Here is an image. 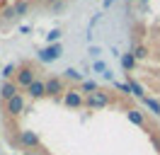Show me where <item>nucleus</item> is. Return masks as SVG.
Returning a JSON list of instances; mask_svg holds the SVG:
<instances>
[{
	"label": "nucleus",
	"mask_w": 160,
	"mask_h": 155,
	"mask_svg": "<svg viewBox=\"0 0 160 155\" xmlns=\"http://www.w3.org/2000/svg\"><path fill=\"white\" fill-rule=\"evenodd\" d=\"M109 104H112V95L107 90H97V92H90L85 97V107L88 109H104Z\"/></svg>",
	"instance_id": "nucleus-1"
},
{
	"label": "nucleus",
	"mask_w": 160,
	"mask_h": 155,
	"mask_svg": "<svg viewBox=\"0 0 160 155\" xmlns=\"http://www.w3.org/2000/svg\"><path fill=\"white\" fill-rule=\"evenodd\" d=\"M34 80H37V70H34L29 63H24V66L17 68V80H15V82H17V87L27 90V87H29Z\"/></svg>",
	"instance_id": "nucleus-2"
},
{
	"label": "nucleus",
	"mask_w": 160,
	"mask_h": 155,
	"mask_svg": "<svg viewBox=\"0 0 160 155\" xmlns=\"http://www.w3.org/2000/svg\"><path fill=\"white\" fill-rule=\"evenodd\" d=\"M61 53H63V46L61 44H49V46H44L37 51V58H39L41 63H53V61H58Z\"/></svg>",
	"instance_id": "nucleus-3"
},
{
	"label": "nucleus",
	"mask_w": 160,
	"mask_h": 155,
	"mask_svg": "<svg viewBox=\"0 0 160 155\" xmlns=\"http://www.w3.org/2000/svg\"><path fill=\"white\" fill-rule=\"evenodd\" d=\"M20 145L24 148V150H34V148H39V133L37 131H29V128H24V131H20Z\"/></svg>",
	"instance_id": "nucleus-4"
},
{
	"label": "nucleus",
	"mask_w": 160,
	"mask_h": 155,
	"mask_svg": "<svg viewBox=\"0 0 160 155\" xmlns=\"http://www.w3.org/2000/svg\"><path fill=\"white\" fill-rule=\"evenodd\" d=\"M24 107H27L24 97H22V95H15L12 99L5 102V114H8V116H20L22 112H24Z\"/></svg>",
	"instance_id": "nucleus-5"
},
{
	"label": "nucleus",
	"mask_w": 160,
	"mask_h": 155,
	"mask_svg": "<svg viewBox=\"0 0 160 155\" xmlns=\"http://www.w3.org/2000/svg\"><path fill=\"white\" fill-rule=\"evenodd\" d=\"M44 82H46V97H56V95H61V92L66 95V82H63V78L53 75V78H46Z\"/></svg>",
	"instance_id": "nucleus-6"
},
{
	"label": "nucleus",
	"mask_w": 160,
	"mask_h": 155,
	"mask_svg": "<svg viewBox=\"0 0 160 155\" xmlns=\"http://www.w3.org/2000/svg\"><path fill=\"white\" fill-rule=\"evenodd\" d=\"M63 104L70 107V109H78V107L85 104V97L80 90H66V95H63Z\"/></svg>",
	"instance_id": "nucleus-7"
},
{
	"label": "nucleus",
	"mask_w": 160,
	"mask_h": 155,
	"mask_svg": "<svg viewBox=\"0 0 160 155\" xmlns=\"http://www.w3.org/2000/svg\"><path fill=\"white\" fill-rule=\"evenodd\" d=\"M27 95L34 97V99H41V97H46V82L37 78V80H34V82L27 87Z\"/></svg>",
	"instance_id": "nucleus-8"
},
{
	"label": "nucleus",
	"mask_w": 160,
	"mask_h": 155,
	"mask_svg": "<svg viewBox=\"0 0 160 155\" xmlns=\"http://www.w3.org/2000/svg\"><path fill=\"white\" fill-rule=\"evenodd\" d=\"M15 95H20V87H17V82H12V80H5V82H2V87H0V97H2V102L12 99Z\"/></svg>",
	"instance_id": "nucleus-9"
},
{
	"label": "nucleus",
	"mask_w": 160,
	"mask_h": 155,
	"mask_svg": "<svg viewBox=\"0 0 160 155\" xmlns=\"http://www.w3.org/2000/svg\"><path fill=\"white\" fill-rule=\"evenodd\" d=\"M126 75H129V80H126V82H129V87H131V95L133 97H138V99H146V87L141 85L138 80H133V75H131V73H126Z\"/></svg>",
	"instance_id": "nucleus-10"
},
{
	"label": "nucleus",
	"mask_w": 160,
	"mask_h": 155,
	"mask_svg": "<svg viewBox=\"0 0 160 155\" xmlns=\"http://www.w3.org/2000/svg\"><path fill=\"white\" fill-rule=\"evenodd\" d=\"M126 116H129L131 124H136V126H146V114H143V112H138V109H129V112H126Z\"/></svg>",
	"instance_id": "nucleus-11"
},
{
	"label": "nucleus",
	"mask_w": 160,
	"mask_h": 155,
	"mask_svg": "<svg viewBox=\"0 0 160 155\" xmlns=\"http://www.w3.org/2000/svg\"><path fill=\"white\" fill-rule=\"evenodd\" d=\"M136 63H138V61H136V58H133V53H121V68H124V70H126V73H131V70H133V68H136Z\"/></svg>",
	"instance_id": "nucleus-12"
},
{
	"label": "nucleus",
	"mask_w": 160,
	"mask_h": 155,
	"mask_svg": "<svg viewBox=\"0 0 160 155\" xmlns=\"http://www.w3.org/2000/svg\"><path fill=\"white\" fill-rule=\"evenodd\" d=\"M131 53H133V58H136V61H146V58L150 56L148 46H143V44H136V46L131 48Z\"/></svg>",
	"instance_id": "nucleus-13"
},
{
	"label": "nucleus",
	"mask_w": 160,
	"mask_h": 155,
	"mask_svg": "<svg viewBox=\"0 0 160 155\" xmlns=\"http://www.w3.org/2000/svg\"><path fill=\"white\" fill-rule=\"evenodd\" d=\"M63 78H66V80H75V82H82V80H85L82 73L75 70V68H66V70H63Z\"/></svg>",
	"instance_id": "nucleus-14"
},
{
	"label": "nucleus",
	"mask_w": 160,
	"mask_h": 155,
	"mask_svg": "<svg viewBox=\"0 0 160 155\" xmlns=\"http://www.w3.org/2000/svg\"><path fill=\"white\" fill-rule=\"evenodd\" d=\"M12 8H15V15H17V17H20V15H27V12H29V0H17V2H15V5H12Z\"/></svg>",
	"instance_id": "nucleus-15"
},
{
	"label": "nucleus",
	"mask_w": 160,
	"mask_h": 155,
	"mask_svg": "<svg viewBox=\"0 0 160 155\" xmlns=\"http://www.w3.org/2000/svg\"><path fill=\"white\" fill-rule=\"evenodd\" d=\"M143 104L148 107V109H150L155 116H160V102L155 99V97H146V99H143Z\"/></svg>",
	"instance_id": "nucleus-16"
},
{
	"label": "nucleus",
	"mask_w": 160,
	"mask_h": 155,
	"mask_svg": "<svg viewBox=\"0 0 160 155\" xmlns=\"http://www.w3.org/2000/svg\"><path fill=\"white\" fill-rule=\"evenodd\" d=\"M97 90H100V87H97L95 80H82V82H80V92H88V95H90V92H97Z\"/></svg>",
	"instance_id": "nucleus-17"
},
{
	"label": "nucleus",
	"mask_w": 160,
	"mask_h": 155,
	"mask_svg": "<svg viewBox=\"0 0 160 155\" xmlns=\"http://www.w3.org/2000/svg\"><path fill=\"white\" fill-rule=\"evenodd\" d=\"M15 73H17V66H15V63H8V66H5L2 70H0L2 80H12V75H15Z\"/></svg>",
	"instance_id": "nucleus-18"
},
{
	"label": "nucleus",
	"mask_w": 160,
	"mask_h": 155,
	"mask_svg": "<svg viewBox=\"0 0 160 155\" xmlns=\"http://www.w3.org/2000/svg\"><path fill=\"white\" fill-rule=\"evenodd\" d=\"M92 70H95V73H102V75H104V73H107L109 68L104 66V61H100V58H97V61H92Z\"/></svg>",
	"instance_id": "nucleus-19"
},
{
	"label": "nucleus",
	"mask_w": 160,
	"mask_h": 155,
	"mask_svg": "<svg viewBox=\"0 0 160 155\" xmlns=\"http://www.w3.org/2000/svg\"><path fill=\"white\" fill-rule=\"evenodd\" d=\"M58 39H61V29H51L49 34H46V41H49V44H58Z\"/></svg>",
	"instance_id": "nucleus-20"
},
{
	"label": "nucleus",
	"mask_w": 160,
	"mask_h": 155,
	"mask_svg": "<svg viewBox=\"0 0 160 155\" xmlns=\"http://www.w3.org/2000/svg\"><path fill=\"white\" fill-rule=\"evenodd\" d=\"M0 17H2V19H12V17H17V15H15V8H5L2 12H0Z\"/></svg>",
	"instance_id": "nucleus-21"
},
{
	"label": "nucleus",
	"mask_w": 160,
	"mask_h": 155,
	"mask_svg": "<svg viewBox=\"0 0 160 155\" xmlns=\"http://www.w3.org/2000/svg\"><path fill=\"white\" fill-rule=\"evenodd\" d=\"M114 87H117L119 92H124V95H131V87H129V82H114Z\"/></svg>",
	"instance_id": "nucleus-22"
},
{
	"label": "nucleus",
	"mask_w": 160,
	"mask_h": 155,
	"mask_svg": "<svg viewBox=\"0 0 160 155\" xmlns=\"http://www.w3.org/2000/svg\"><path fill=\"white\" fill-rule=\"evenodd\" d=\"M150 143L155 145V150L160 153V136H158V133H150Z\"/></svg>",
	"instance_id": "nucleus-23"
},
{
	"label": "nucleus",
	"mask_w": 160,
	"mask_h": 155,
	"mask_svg": "<svg viewBox=\"0 0 160 155\" xmlns=\"http://www.w3.org/2000/svg\"><path fill=\"white\" fill-rule=\"evenodd\" d=\"M90 53H92V58H95V61H97V56H100L102 51H100V46H90Z\"/></svg>",
	"instance_id": "nucleus-24"
},
{
	"label": "nucleus",
	"mask_w": 160,
	"mask_h": 155,
	"mask_svg": "<svg viewBox=\"0 0 160 155\" xmlns=\"http://www.w3.org/2000/svg\"><path fill=\"white\" fill-rule=\"evenodd\" d=\"M102 5H104V8H112V5H114V0H102Z\"/></svg>",
	"instance_id": "nucleus-25"
},
{
	"label": "nucleus",
	"mask_w": 160,
	"mask_h": 155,
	"mask_svg": "<svg viewBox=\"0 0 160 155\" xmlns=\"http://www.w3.org/2000/svg\"><path fill=\"white\" fill-rule=\"evenodd\" d=\"M41 2H46V5H56L58 0H41Z\"/></svg>",
	"instance_id": "nucleus-26"
},
{
	"label": "nucleus",
	"mask_w": 160,
	"mask_h": 155,
	"mask_svg": "<svg viewBox=\"0 0 160 155\" xmlns=\"http://www.w3.org/2000/svg\"><path fill=\"white\" fill-rule=\"evenodd\" d=\"M24 155H39V153H32V150H27V153H24Z\"/></svg>",
	"instance_id": "nucleus-27"
},
{
	"label": "nucleus",
	"mask_w": 160,
	"mask_h": 155,
	"mask_svg": "<svg viewBox=\"0 0 160 155\" xmlns=\"http://www.w3.org/2000/svg\"><path fill=\"white\" fill-rule=\"evenodd\" d=\"M141 2H148V0H141Z\"/></svg>",
	"instance_id": "nucleus-28"
},
{
	"label": "nucleus",
	"mask_w": 160,
	"mask_h": 155,
	"mask_svg": "<svg viewBox=\"0 0 160 155\" xmlns=\"http://www.w3.org/2000/svg\"><path fill=\"white\" fill-rule=\"evenodd\" d=\"M129 2H131V0H129Z\"/></svg>",
	"instance_id": "nucleus-29"
}]
</instances>
